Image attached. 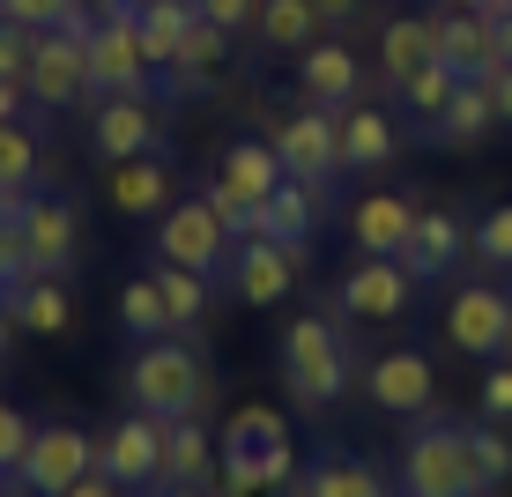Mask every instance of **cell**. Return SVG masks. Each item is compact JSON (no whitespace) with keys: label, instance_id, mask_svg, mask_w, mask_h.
<instances>
[{"label":"cell","instance_id":"cell-22","mask_svg":"<svg viewBox=\"0 0 512 497\" xmlns=\"http://www.w3.org/2000/svg\"><path fill=\"white\" fill-rule=\"evenodd\" d=\"M297 90H305V104H327V112H349L357 104V52L349 45H305L297 52Z\"/></svg>","mask_w":512,"mask_h":497},{"label":"cell","instance_id":"cell-45","mask_svg":"<svg viewBox=\"0 0 512 497\" xmlns=\"http://www.w3.org/2000/svg\"><path fill=\"white\" fill-rule=\"evenodd\" d=\"M438 8H475V15H512V0H438Z\"/></svg>","mask_w":512,"mask_h":497},{"label":"cell","instance_id":"cell-21","mask_svg":"<svg viewBox=\"0 0 512 497\" xmlns=\"http://www.w3.org/2000/svg\"><path fill=\"white\" fill-rule=\"evenodd\" d=\"M104 201H112L127 223H156L171 208V171L156 164V156H127V164L104 171Z\"/></svg>","mask_w":512,"mask_h":497},{"label":"cell","instance_id":"cell-7","mask_svg":"<svg viewBox=\"0 0 512 497\" xmlns=\"http://www.w3.org/2000/svg\"><path fill=\"white\" fill-rule=\"evenodd\" d=\"M268 149L282 156V171H290V179H305V186L327 193L334 179H342V112H327V104H305V112L275 119Z\"/></svg>","mask_w":512,"mask_h":497},{"label":"cell","instance_id":"cell-27","mask_svg":"<svg viewBox=\"0 0 512 497\" xmlns=\"http://www.w3.org/2000/svg\"><path fill=\"white\" fill-rule=\"evenodd\" d=\"M312 223H320V186L305 179H282L260 208V238H282V245H312Z\"/></svg>","mask_w":512,"mask_h":497},{"label":"cell","instance_id":"cell-28","mask_svg":"<svg viewBox=\"0 0 512 497\" xmlns=\"http://www.w3.org/2000/svg\"><path fill=\"white\" fill-rule=\"evenodd\" d=\"M260 45H275V52H305V45H320V30H327V15L312 8V0H260Z\"/></svg>","mask_w":512,"mask_h":497},{"label":"cell","instance_id":"cell-49","mask_svg":"<svg viewBox=\"0 0 512 497\" xmlns=\"http://www.w3.org/2000/svg\"><path fill=\"white\" fill-rule=\"evenodd\" d=\"M0 223H8V208H0Z\"/></svg>","mask_w":512,"mask_h":497},{"label":"cell","instance_id":"cell-46","mask_svg":"<svg viewBox=\"0 0 512 497\" xmlns=\"http://www.w3.org/2000/svg\"><path fill=\"white\" fill-rule=\"evenodd\" d=\"M8 342H15V319H8V305H0V357H8Z\"/></svg>","mask_w":512,"mask_h":497},{"label":"cell","instance_id":"cell-19","mask_svg":"<svg viewBox=\"0 0 512 497\" xmlns=\"http://www.w3.org/2000/svg\"><path fill=\"white\" fill-rule=\"evenodd\" d=\"M282 497H394V490H386V475L372 468V460L327 446V453H312V468H297V483Z\"/></svg>","mask_w":512,"mask_h":497},{"label":"cell","instance_id":"cell-3","mask_svg":"<svg viewBox=\"0 0 512 497\" xmlns=\"http://www.w3.org/2000/svg\"><path fill=\"white\" fill-rule=\"evenodd\" d=\"M127 394L134 408H149L156 423H179V416H201L208 401H216V386H208V364L193 357L186 342H141L134 364H127Z\"/></svg>","mask_w":512,"mask_h":497},{"label":"cell","instance_id":"cell-17","mask_svg":"<svg viewBox=\"0 0 512 497\" xmlns=\"http://www.w3.org/2000/svg\"><path fill=\"white\" fill-rule=\"evenodd\" d=\"M461 253H468V223L446 216V208H416V230H409V245H401V268L416 282H438V275L461 268Z\"/></svg>","mask_w":512,"mask_h":497},{"label":"cell","instance_id":"cell-20","mask_svg":"<svg viewBox=\"0 0 512 497\" xmlns=\"http://www.w3.org/2000/svg\"><path fill=\"white\" fill-rule=\"evenodd\" d=\"M409 230H416V201H401V193H364L349 208V245L372 253V260H401Z\"/></svg>","mask_w":512,"mask_h":497},{"label":"cell","instance_id":"cell-50","mask_svg":"<svg viewBox=\"0 0 512 497\" xmlns=\"http://www.w3.org/2000/svg\"><path fill=\"white\" fill-rule=\"evenodd\" d=\"M505 357H512V342H505Z\"/></svg>","mask_w":512,"mask_h":497},{"label":"cell","instance_id":"cell-15","mask_svg":"<svg viewBox=\"0 0 512 497\" xmlns=\"http://www.w3.org/2000/svg\"><path fill=\"white\" fill-rule=\"evenodd\" d=\"M15 230H23V245H30V260H38V275H67V260H75V238H82L75 201H60V193H30V201L15 208Z\"/></svg>","mask_w":512,"mask_h":497},{"label":"cell","instance_id":"cell-43","mask_svg":"<svg viewBox=\"0 0 512 497\" xmlns=\"http://www.w3.org/2000/svg\"><path fill=\"white\" fill-rule=\"evenodd\" d=\"M312 8L327 15V30H349V23H357V0H312Z\"/></svg>","mask_w":512,"mask_h":497},{"label":"cell","instance_id":"cell-41","mask_svg":"<svg viewBox=\"0 0 512 497\" xmlns=\"http://www.w3.org/2000/svg\"><path fill=\"white\" fill-rule=\"evenodd\" d=\"M23 112H38L30 90H23V82H0V127H8V119H23Z\"/></svg>","mask_w":512,"mask_h":497},{"label":"cell","instance_id":"cell-30","mask_svg":"<svg viewBox=\"0 0 512 497\" xmlns=\"http://www.w3.org/2000/svg\"><path fill=\"white\" fill-rule=\"evenodd\" d=\"M119 327H127V342H164V334H179L164 290H156V275H134L127 290H119Z\"/></svg>","mask_w":512,"mask_h":497},{"label":"cell","instance_id":"cell-13","mask_svg":"<svg viewBox=\"0 0 512 497\" xmlns=\"http://www.w3.org/2000/svg\"><path fill=\"white\" fill-rule=\"evenodd\" d=\"M90 149L104 164H127V156H164V112L156 97H104L90 119Z\"/></svg>","mask_w":512,"mask_h":497},{"label":"cell","instance_id":"cell-6","mask_svg":"<svg viewBox=\"0 0 512 497\" xmlns=\"http://www.w3.org/2000/svg\"><path fill=\"white\" fill-rule=\"evenodd\" d=\"M231 253H238V238H231V223L216 216L208 193L201 201H171L164 216H156V260H179L193 275H223Z\"/></svg>","mask_w":512,"mask_h":497},{"label":"cell","instance_id":"cell-39","mask_svg":"<svg viewBox=\"0 0 512 497\" xmlns=\"http://www.w3.org/2000/svg\"><path fill=\"white\" fill-rule=\"evenodd\" d=\"M193 15L216 30H231V38H245V30L260 23V0H193Z\"/></svg>","mask_w":512,"mask_h":497},{"label":"cell","instance_id":"cell-12","mask_svg":"<svg viewBox=\"0 0 512 497\" xmlns=\"http://www.w3.org/2000/svg\"><path fill=\"white\" fill-rule=\"evenodd\" d=\"M446 342L461 349V357H505V342H512V290H498V282H468V290H453Z\"/></svg>","mask_w":512,"mask_h":497},{"label":"cell","instance_id":"cell-31","mask_svg":"<svg viewBox=\"0 0 512 497\" xmlns=\"http://www.w3.org/2000/svg\"><path fill=\"white\" fill-rule=\"evenodd\" d=\"M468 460H475V490H505L512 483V438L505 423H468Z\"/></svg>","mask_w":512,"mask_h":497},{"label":"cell","instance_id":"cell-38","mask_svg":"<svg viewBox=\"0 0 512 497\" xmlns=\"http://www.w3.org/2000/svg\"><path fill=\"white\" fill-rule=\"evenodd\" d=\"M30 431H38V423H30L15 401H0V475H15V460L30 453Z\"/></svg>","mask_w":512,"mask_h":497},{"label":"cell","instance_id":"cell-33","mask_svg":"<svg viewBox=\"0 0 512 497\" xmlns=\"http://www.w3.org/2000/svg\"><path fill=\"white\" fill-rule=\"evenodd\" d=\"M453 90H461V75H453L446 60H431V67H416V75L401 82V104H416V119L431 127V119H438V112L453 104Z\"/></svg>","mask_w":512,"mask_h":497},{"label":"cell","instance_id":"cell-37","mask_svg":"<svg viewBox=\"0 0 512 497\" xmlns=\"http://www.w3.org/2000/svg\"><path fill=\"white\" fill-rule=\"evenodd\" d=\"M30 275H38V260H30L23 230H15V223H0V297H8V290H23Z\"/></svg>","mask_w":512,"mask_h":497},{"label":"cell","instance_id":"cell-16","mask_svg":"<svg viewBox=\"0 0 512 497\" xmlns=\"http://www.w3.org/2000/svg\"><path fill=\"white\" fill-rule=\"evenodd\" d=\"M438 60L453 75H498L505 45H498V15H475V8H438Z\"/></svg>","mask_w":512,"mask_h":497},{"label":"cell","instance_id":"cell-44","mask_svg":"<svg viewBox=\"0 0 512 497\" xmlns=\"http://www.w3.org/2000/svg\"><path fill=\"white\" fill-rule=\"evenodd\" d=\"M490 90H498V119H505V127H512V60L498 67V75H490Z\"/></svg>","mask_w":512,"mask_h":497},{"label":"cell","instance_id":"cell-1","mask_svg":"<svg viewBox=\"0 0 512 497\" xmlns=\"http://www.w3.org/2000/svg\"><path fill=\"white\" fill-rule=\"evenodd\" d=\"M297 483V438H290V416L275 401H245L231 408L216 438V483L208 497H282Z\"/></svg>","mask_w":512,"mask_h":497},{"label":"cell","instance_id":"cell-2","mask_svg":"<svg viewBox=\"0 0 512 497\" xmlns=\"http://www.w3.org/2000/svg\"><path fill=\"white\" fill-rule=\"evenodd\" d=\"M349 379H357V357H349L342 342V319H290L282 327V394H290L305 416H327L334 401L349 394Z\"/></svg>","mask_w":512,"mask_h":497},{"label":"cell","instance_id":"cell-4","mask_svg":"<svg viewBox=\"0 0 512 497\" xmlns=\"http://www.w3.org/2000/svg\"><path fill=\"white\" fill-rule=\"evenodd\" d=\"M401 497H483L468 460V423L416 416V431L401 438Z\"/></svg>","mask_w":512,"mask_h":497},{"label":"cell","instance_id":"cell-9","mask_svg":"<svg viewBox=\"0 0 512 497\" xmlns=\"http://www.w3.org/2000/svg\"><path fill=\"white\" fill-rule=\"evenodd\" d=\"M90 468H97L90 431H75V423H38V431H30V453L15 460V483L30 497H67Z\"/></svg>","mask_w":512,"mask_h":497},{"label":"cell","instance_id":"cell-11","mask_svg":"<svg viewBox=\"0 0 512 497\" xmlns=\"http://www.w3.org/2000/svg\"><path fill=\"white\" fill-rule=\"evenodd\" d=\"M416 290H423V282L401 268V260L357 253V260H349V275H342V290H334V319H401L416 305Z\"/></svg>","mask_w":512,"mask_h":497},{"label":"cell","instance_id":"cell-40","mask_svg":"<svg viewBox=\"0 0 512 497\" xmlns=\"http://www.w3.org/2000/svg\"><path fill=\"white\" fill-rule=\"evenodd\" d=\"M30 45H38V30L0 23V82H23L30 75Z\"/></svg>","mask_w":512,"mask_h":497},{"label":"cell","instance_id":"cell-47","mask_svg":"<svg viewBox=\"0 0 512 497\" xmlns=\"http://www.w3.org/2000/svg\"><path fill=\"white\" fill-rule=\"evenodd\" d=\"M498 45H505V60H512V15H498Z\"/></svg>","mask_w":512,"mask_h":497},{"label":"cell","instance_id":"cell-14","mask_svg":"<svg viewBox=\"0 0 512 497\" xmlns=\"http://www.w3.org/2000/svg\"><path fill=\"white\" fill-rule=\"evenodd\" d=\"M364 394H372V408H386V416H431L438 371H431V357H416V349H379L372 371H364Z\"/></svg>","mask_w":512,"mask_h":497},{"label":"cell","instance_id":"cell-26","mask_svg":"<svg viewBox=\"0 0 512 497\" xmlns=\"http://www.w3.org/2000/svg\"><path fill=\"white\" fill-rule=\"evenodd\" d=\"M164 483H179V490H208L216 483V438H208L201 416L164 423Z\"/></svg>","mask_w":512,"mask_h":497},{"label":"cell","instance_id":"cell-35","mask_svg":"<svg viewBox=\"0 0 512 497\" xmlns=\"http://www.w3.org/2000/svg\"><path fill=\"white\" fill-rule=\"evenodd\" d=\"M475 260H490V268H512V201H498L483 223H475Z\"/></svg>","mask_w":512,"mask_h":497},{"label":"cell","instance_id":"cell-18","mask_svg":"<svg viewBox=\"0 0 512 497\" xmlns=\"http://www.w3.org/2000/svg\"><path fill=\"white\" fill-rule=\"evenodd\" d=\"M498 127H505V119H498V90H490V75H461L453 104L431 119V141H446V149H483Z\"/></svg>","mask_w":512,"mask_h":497},{"label":"cell","instance_id":"cell-8","mask_svg":"<svg viewBox=\"0 0 512 497\" xmlns=\"http://www.w3.org/2000/svg\"><path fill=\"white\" fill-rule=\"evenodd\" d=\"M97 475H112L127 497H149L164 490V423L149 416V408H134V416H119L112 431L97 438Z\"/></svg>","mask_w":512,"mask_h":497},{"label":"cell","instance_id":"cell-29","mask_svg":"<svg viewBox=\"0 0 512 497\" xmlns=\"http://www.w3.org/2000/svg\"><path fill=\"white\" fill-rule=\"evenodd\" d=\"M38 171H45L38 134H30L23 119H8V127H0V201H23V193H38Z\"/></svg>","mask_w":512,"mask_h":497},{"label":"cell","instance_id":"cell-32","mask_svg":"<svg viewBox=\"0 0 512 497\" xmlns=\"http://www.w3.org/2000/svg\"><path fill=\"white\" fill-rule=\"evenodd\" d=\"M156 290H164V305H171V327H193V319L208 312V282L216 275H193V268H179V260H156Z\"/></svg>","mask_w":512,"mask_h":497},{"label":"cell","instance_id":"cell-42","mask_svg":"<svg viewBox=\"0 0 512 497\" xmlns=\"http://www.w3.org/2000/svg\"><path fill=\"white\" fill-rule=\"evenodd\" d=\"M67 497H127V490H119V483H112V475H97V468H90V475H82V483H75V490H67Z\"/></svg>","mask_w":512,"mask_h":497},{"label":"cell","instance_id":"cell-5","mask_svg":"<svg viewBox=\"0 0 512 497\" xmlns=\"http://www.w3.org/2000/svg\"><path fill=\"white\" fill-rule=\"evenodd\" d=\"M90 23H97V15H75V23H60V30H38V45H30V75H23V90H30L38 112L82 104L97 90V82H90Z\"/></svg>","mask_w":512,"mask_h":497},{"label":"cell","instance_id":"cell-34","mask_svg":"<svg viewBox=\"0 0 512 497\" xmlns=\"http://www.w3.org/2000/svg\"><path fill=\"white\" fill-rule=\"evenodd\" d=\"M75 15H82V0H0V23H23V30H60Z\"/></svg>","mask_w":512,"mask_h":497},{"label":"cell","instance_id":"cell-25","mask_svg":"<svg viewBox=\"0 0 512 497\" xmlns=\"http://www.w3.org/2000/svg\"><path fill=\"white\" fill-rule=\"evenodd\" d=\"M431 60H438V15H394V23L379 30V75L394 82V90Z\"/></svg>","mask_w":512,"mask_h":497},{"label":"cell","instance_id":"cell-24","mask_svg":"<svg viewBox=\"0 0 512 497\" xmlns=\"http://www.w3.org/2000/svg\"><path fill=\"white\" fill-rule=\"evenodd\" d=\"M15 319V334H67L75 327V297H67V275H30L23 290L0 297Z\"/></svg>","mask_w":512,"mask_h":497},{"label":"cell","instance_id":"cell-10","mask_svg":"<svg viewBox=\"0 0 512 497\" xmlns=\"http://www.w3.org/2000/svg\"><path fill=\"white\" fill-rule=\"evenodd\" d=\"M305 260H312V245H282V238H238V253H231V268H223V282L238 290V305L268 312V305H282V297L297 290Z\"/></svg>","mask_w":512,"mask_h":497},{"label":"cell","instance_id":"cell-23","mask_svg":"<svg viewBox=\"0 0 512 497\" xmlns=\"http://www.w3.org/2000/svg\"><path fill=\"white\" fill-rule=\"evenodd\" d=\"M401 156V127L379 112V104H349L342 112V171H386Z\"/></svg>","mask_w":512,"mask_h":497},{"label":"cell","instance_id":"cell-48","mask_svg":"<svg viewBox=\"0 0 512 497\" xmlns=\"http://www.w3.org/2000/svg\"><path fill=\"white\" fill-rule=\"evenodd\" d=\"M149 497H208V490H179V483H164V490H149Z\"/></svg>","mask_w":512,"mask_h":497},{"label":"cell","instance_id":"cell-36","mask_svg":"<svg viewBox=\"0 0 512 497\" xmlns=\"http://www.w3.org/2000/svg\"><path fill=\"white\" fill-rule=\"evenodd\" d=\"M475 416H483V423H512V357L483 371V386H475Z\"/></svg>","mask_w":512,"mask_h":497},{"label":"cell","instance_id":"cell-51","mask_svg":"<svg viewBox=\"0 0 512 497\" xmlns=\"http://www.w3.org/2000/svg\"><path fill=\"white\" fill-rule=\"evenodd\" d=\"M0 497H8V490H0Z\"/></svg>","mask_w":512,"mask_h":497}]
</instances>
